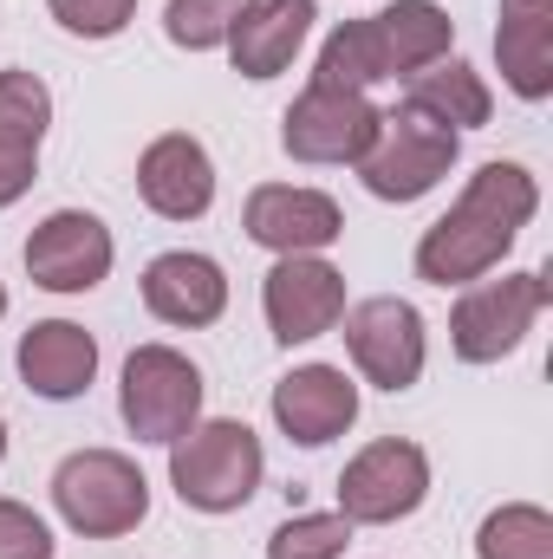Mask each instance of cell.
Listing matches in <instances>:
<instances>
[{"label": "cell", "mask_w": 553, "mask_h": 559, "mask_svg": "<svg viewBox=\"0 0 553 559\" xmlns=\"http://www.w3.org/2000/svg\"><path fill=\"white\" fill-rule=\"evenodd\" d=\"M372 138H378V105L365 92L306 85L280 118V143L293 163H358Z\"/></svg>", "instance_id": "cell-11"}, {"label": "cell", "mask_w": 553, "mask_h": 559, "mask_svg": "<svg viewBox=\"0 0 553 559\" xmlns=\"http://www.w3.org/2000/svg\"><path fill=\"white\" fill-rule=\"evenodd\" d=\"M274 423L286 442L299 449H326L332 436H345L358 423V378H345L339 365H299L274 384Z\"/></svg>", "instance_id": "cell-14"}, {"label": "cell", "mask_w": 553, "mask_h": 559, "mask_svg": "<svg viewBox=\"0 0 553 559\" xmlns=\"http://www.w3.org/2000/svg\"><path fill=\"white\" fill-rule=\"evenodd\" d=\"M0 559H52V527L7 495H0Z\"/></svg>", "instance_id": "cell-27"}, {"label": "cell", "mask_w": 553, "mask_h": 559, "mask_svg": "<svg viewBox=\"0 0 553 559\" xmlns=\"http://www.w3.org/2000/svg\"><path fill=\"white\" fill-rule=\"evenodd\" d=\"M352 547V521L332 508V514H293L268 534V559H345Z\"/></svg>", "instance_id": "cell-25"}, {"label": "cell", "mask_w": 553, "mask_h": 559, "mask_svg": "<svg viewBox=\"0 0 553 559\" xmlns=\"http://www.w3.org/2000/svg\"><path fill=\"white\" fill-rule=\"evenodd\" d=\"M248 7L255 0H169L163 7V33L183 52H215V46H228V33L242 26Z\"/></svg>", "instance_id": "cell-24"}, {"label": "cell", "mask_w": 553, "mask_h": 559, "mask_svg": "<svg viewBox=\"0 0 553 559\" xmlns=\"http://www.w3.org/2000/svg\"><path fill=\"white\" fill-rule=\"evenodd\" d=\"M33 176H39V156H33V150L0 143V209H13V202L33 189Z\"/></svg>", "instance_id": "cell-28"}, {"label": "cell", "mask_w": 553, "mask_h": 559, "mask_svg": "<svg viewBox=\"0 0 553 559\" xmlns=\"http://www.w3.org/2000/svg\"><path fill=\"white\" fill-rule=\"evenodd\" d=\"M548 312V274H502L462 286L456 312H449V345L462 365H502L508 352H521V338L534 332V319Z\"/></svg>", "instance_id": "cell-5"}, {"label": "cell", "mask_w": 553, "mask_h": 559, "mask_svg": "<svg viewBox=\"0 0 553 559\" xmlns=\"http://www.w3.org/2000/svg\"><path fill=\"white\" fill-rule=\"evenodd\" d=\"M345 352H352V371L378 391H411L430 365V332H423V312L398 293H372L358 306H345Z\"/></svg>", "instance_id": "cell-8"}, {"label": "cell", "mask_w": 553, "mask_h": 559, "mask_svg": "<svg viewBox=\"0 0 553 559\" xmlns=\"http://www.w3.org/2000/svg\"><path fill=\"white\" fill-rule=\"evenodd\" d=\"M475 559H553V514L541 501H502L475 527Z\"/></svg>", "instance_id": "cell-22"}, {"label": "cell", "mask_w": 553, "mask_h": 559, "mask_svg": "<svg viewBox=\"0 0 553 559\" xmlns=\"http://www.w3.org/2000/svg\"><path fill=\"white\" fill-rule=\"evenodd\" d=\"M462 156V138L416 118L411 105L398 111H378V138L365 143V156L352 163L358 182L378 195V202H423Z\"/></svg>", "instance_id": "cell-4"}, {"label": "cell", "mask_w": 553, "mask_h": 559, "mask_svg": "<svg viewBox=\"0 0 553 559\" xmlns=\"http://www.w3.org/2000/svg\"><path fill=\"white\" fill-rule=\"evenodd\" d=\"M118 417L138 442H176L183 429L202 423V371L176 352V345H138L125 358V384H118Z\"/></svg>", "instance_id": "cell-6"}, {"label": "cell", "mask_w": 553, "mask_h": 559, "mask_svg": "<svg viewBox=\"0 0 553 559\" xmlns=\"http://www.w3.org/2000/svg\"><path fill=\"white\" fill-rule=\"evenodd\" d=\"M0 462H7V417H0Z\"/></svg>", "instance_id": "cell-29"}, {"label": "cell", "mask_w": 553, "mask_h": 559, "mask_svg": "<svg viewBox=\"0 0 553 559\" xmlns=\"http://www.w3.org/2000/svg\"><path fill=\"white\" fill-rule=\"evenodd\" d=\"M385 79L391 72H385V46H378V26L372 20H345V26L326 33L319 66H313V85H326V92H372Z\"/></svg>", "instance_id": "cell-21"}, {"label": "cell", "mask_w": 553, "mask_h": 559, "mask_svg": "<svg viewBox=\"0 0 553 559\" xmlns=\"http://www.w3.org/2000/svg\"><path fill=\"white\" fill-rule=\"evenodd\" d=\"M372 26H378V46H385V72L391 79H411L423 66L449 59V46H456V20L436 0H391L385 13H372Z\"/></svg>", "instance_id": "cell-20"}, {"label": "cell", "mask_w": 553, "mask_h": 559, "mask_svg": "<svg viewBox=\"0 0 553 559\" xmlns=\"http://www.w3.org/2000/svg\"><path fill=\"white\" fill-rule=\"evenodd\" d=\"M495 66L521 105L553 98V0H502Z\"/></svg>", "instance_id": "cell-17"}, {"label": "cell", "mask_w": 553, "mask_h": 559, "mask_svg": "<svg viewBox=\"0 0 553 559\" xmlns=\"http://www.w3.org/2000/svg\"><path fill=\"white\" fill-rule=\"evenodd\" d=\"M138 195L163 222H202L215 209V156L189 131H163L138 156Z\"/></svg>", "instance_id": "cell-13"}, {"label": "cell", "mask_w": 553, "mask_h": 559, "mask_svg": "<svg viewBox=\"0 0 553 559\" xmlns=\"http://www.w3.org/2000/svg\"><path fill=\"white\" fill-rule=\"evenodd\" d=\"M430 501V455L404 436L365 442L339 475V514L352 527H398Z\"/></svg>", "instance_id": "cell-7"}, {"label": "cell", "mask_w": 553, "mask_h": 559, "mask_svg": "<svg viewBox=\"0 0 553 559\" xmlns=\"http://www.w3.org/2000/svg\"><path fill=\"white\" fill-rule=\"evenodd\" d=\"M143 306L150 319L163 325H183V332H202L228 312V274L222 261L196 254V248H169L143 267Z\"/></svg>", "instance_id": "cell-15"}, {"label": "cell", "mask_w": 553, "mask_h": 559, "mask_svg": "<svg viewBox=\"0 0 553 559\" xmlns=\"http://www.w3.org/2000/svg\"><path fill=\"white\" fill-rule=\"evenodd\" d=\"M13 365H20V378H26L33 397L72 404V397H85L92 378H98V338H92L85 325H72V319H39V325L20 332Z\"/></svg>", "instance_id": "cell-16"}, {"label": "cell", "mask_w": 553, "mask_h": 559, "mask_svg": "<svg viewBox=\"0 0 553 559\" xmlns=\"http://www.w3.org/2000/svg\"><path fill=\"white\" fill-rule=\"evenodd\" d=\"M541 215V182L528 163H482L462 195L449 202V215H436L416 241V280L430 286H475L489 280L508 248L521 241V228Z\"/></svg>", "instance_id": "cell-1"}, {"label": "cell", "mask_w": 553, "mask_h": 559, "mask_svg": "<svg viewBox=\"0 0 553 559\" xmlns=\"http://www.w3.org/2000/svg\"><path fill=\"white\" fill-rule=\"evenodd\" d=\"M313 20H319L313 0H255V7L242 13V26L228 33L235 72H242V79H280V72L299 59V46L313 39Z\"/></svg>", "instance_id": "cell-18"}, {"label": "cell", "mask_w": 553, "mask_h": 559, "mask_svg": "<svg viewBox=\"0 0 553 559\" xmlns=\"http://www.w3.org/2000/svg\"><path fill=\"white\" fill-rule=\"evenodd\" d=\"M46 131H52V92H46V79L39 72H20V66L0 72V143L39 156Z\"/></svg>", "instance_id": "cell-23"}, {"label": "cell", "mask_w": 553, "mask_h": 559, "mask_svg": "<svg viewBox=\"0 0 553 559\" xmlns=\"http://www.w3.org/2000/svg\"><path fill=\"white\" fill-rule=\"evenodd\" d=\"M0 319H7V286H0Z\"/></svg>", "instance_id": "cell-30"}, {"label": "cell", "mask_w": 553, "mask_h": 559, "mask_svg": "<svg viewBox=\"0 0 553 559\" xmlns=\"http://www.w3.org/2000/svg\"><path fill=\"white\" fill-rule=\"evenodd\" d=\"M46 13L72 33V39H118L138 20V0H46Z\"/></svg>", "instance_id": "cell-26"}, {"label": "cell", "mask_w": 553, "mask_h": 559, "mask_svg": "<svg viewBox=\"0 0 553 559\" xmlns=\"http://www.w3.org/2000/svg\"><path fill=\"white\" fill-rule=\"evenodd\" d=\"M404 105H411L416 118H430V124H443V131H482L489 124V111H495V92H489V79L475 72V66H462V59H436V66H423L404 79Z\"/></svg>", "instance_id": "cell-19"}, {"label": "cell", "mask_w": 553, "mask_h": 559, "mask_svg": "<svg viewBox=\"0 0 553 559\" xmlns=\"http://www.w3.org/2000/svg\"><path fill=\"white\" fill-rule=\"evenodd\" d=\"M52 508L72 534L85 540H118L143 527L150 514V481L131 455L118 449H72L59 468H52Z\"/></svg>", "instance_id": "cell-3"}, {"label": "cell", "mask_w": 553, "mask_h": 559, "mask_svg": "<svg viewBox=\"0 0 553 559\" xmlns=\"http://www.w3.org/2000/svg\"><path fill=\"white\" fill-rule=\"evenodd\" d=\"M261 312L280 345H313L345 319V274L326 254H280L261 280Z\"/></svg>", "instance_id": "cell-9"}, {"label": "cell", "mask_w": 553, "mask_h": 559, "mask_svg": "<svg viewBox=\"0 0 553 559\" xmlns=\"http://www.w3.org/2000/svg\"><path fill=\"white\" fill-rule=\"evenodd\" d=\"M242 228L274 261L280 254H326L345 235V209L326 189H306V182H261L242 209Z\"/></svg>", "instance_id": "cell-12"}, {"label": "cell", "mask_w": 553, "mask_h": 559, "mask_svg": "<svg viewBox=\"0 0 553 559\" xmlns=\"http://www.w3.org/2000/svg\"><path fill=\"white\" fill-rule=\"evenodd\" d=\"M118 241L92 209H52L33 235H26V274L46 293H92L111 280Z\"/></svg>", "instance_id": "cell-10"}, {"label": "cell", "mask_w": 553, "mask_h": 559, "mask_svg": "<svg viewBox=\"0 0 553 559\" xmlns=\"http://www.w3.org/2000/svg\"><path fill=\"white\" fill-rule=\"evenodd\" d=\"M261 475H268V449H261V436L248 423H235V417H202L196 429H183L169 442V488L196 514L248 508Z\"/></svg>", "instance_id": "cell-2"}]
</instances>
